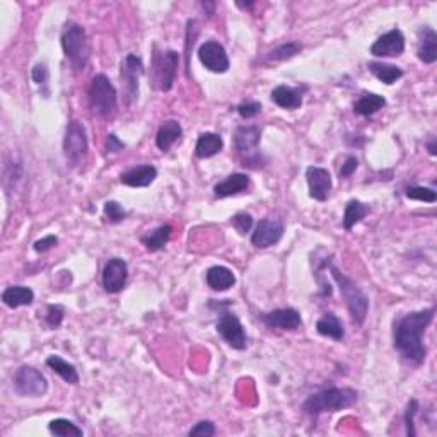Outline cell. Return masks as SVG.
Wrapping results in <instances>:
<instances>
[{"label":"cell","instance_id":"obj_1","mask_svg":"<svg viewBox=\"0 0 437 437\" xmlns=\"http://www.w3.org/2000/svg\"><path fill=\"white\" fill-rule=\"evenodd\" d=\"M436 310L413 311L395 319L393 323V347L408 364L420 365L427 357L424 345V335L434 319Z\"/></svg>","mask_w":437,"mask_h":437},{"label":"cell","instance_id":"obj_2","mask_svg":"<svg viewBox=\"0 0 437 437\" xmlns=\"http://www.w3.org/2000/svg\"><path fill=\"white\" fill-rule=\"evenodd\" d=\"M359 400V395L352 388H328L319 393L311 395L303 403V410L311 417H318L326 412H340L350 408Z\"/></svg>","mask_w":437,"mask_h":437},{"label":"cell","instance_id":"obj_3","mask_svg":"<svg viewBox=\"0 0 437 437\" xmlns=\"http://www.w3.org/2000/svg\"><path fill=\"white\" fill-rule=\"evenodd\" d=\"M325 267L331 272V277L335 278V282L338 284V289H340L342 297L345 299L347 308H349L350 316H352V321L356 325H363L367 318V311H369V297L365 296L363 289L352 280V278L347 277L345 273H342L337 267L331 262H326Z\"/></svg>","mask_w":437,"mask_h":437},{"label":"cell","instance_id":"obj_4","mask_svg":"<svg viewBox=\"0 0 437 437\" xmlns=\"http://www.w3.org/2000/svg\"><path fill=\"white\" fill-rule=\"evenodd\" d=\"M60 41H62L63 54L69 58L75 72H82L88 65L89 56H91V45H89L86 29L77 22H69L63 28Z\"/></svg>","mask_w":437,"mask_h":437},{"label":"cell","instance_id":"obj_5","mask_svg":"<svg viewBox=\"0 0 437 437\" xmlns=\"http://www.w3.org/2000/svg\"><path fill=\"white\" fill-rule=\"evenodd\" d=\"M89 104L94 115L101 118H111L116 113L118 94L104 74H97L93 77L91 86H89Z\"/></svg>","mask_w":437,"mask_h":437},{"label":"cell","instance_id":"obj_6","mask_svg":"<svg viewBox=\"0 0 437 437\" xmlns=\"http://www.w3.org/2000/svg\"><path fill=\"white\" fill-rule=\"evenodd\" d=\"M180 63V54L175 50L166 51H154L152 56V86L157 91L168 93L171 91L175 86L176 70H178Z\"/></svg>","mask_w":437,"mask_h":437},{"label":"cell","instance_id":"obj_7","mask_svg":"<svg viewBox=\"0 0 437 437\" xmlns=\"http://www.w3.org/2000/svg\"><path fill=\"white\" fill-rule=\"evenodd\" d=\"M89 141L86 127L79 120H72L65 128V138H63V154L67 163L74 168H79L88 159Z\"/></svg>","mask_w":437,"mask_h":437},{"label":"cell","instance_id":"obj_8","mask_svg":"<svg viewBox=\"0 0 437 437\" xmlns=\"http://www.w3.org/2000/svg\"><path fill=\"white\" fill-rule=\"evenodd\" d=\"M144 75V63L141 56L128 54L122 60V69H120V77H122V88L125 93V104L130 106L132 103L138 100L141 93V77Z\"/></svg>","mask_w":437,"mask_h":437},{"label":"cell","instance_id":"obj_9","mask_svg":"<svg viewBox=\"0 0 437 437\" xmlns=\"http://www.w3.org/2000/svg\"><path fill=\"white\" fill-rule=\"evenodd\" d=\"M14 391L19 397H43L48 391V381L45 374L31 365H22L14 374Z\"/></svg>","mask_w":437,"mask_h":437},{"label":"cell","instance_id":"obj_10","mask_svg":"<svg viewBox=\"0 0 437 437\" xmlns=\"http://www.w3.org/2000/svg\"><path fill=\"white\" fill-rule=\"evenodd\" d=\"M260 132L258 127L244 125L239 127L235 134V147L237 154L243 159V166H251L255 168L260 161L258 144H260Z\"/></svg>","mask_w":437,"mask_h":437},{"label":"cell","instance_id":"obj_11","mask_svg":"<svg viewBox=\"0 0 437 437\" xmlns=\"http://www.w3.org/2000/svg\"><path fill=\"white\" fill-rule=\"evenodd\" d=\"M217 331L229 347L236 350H244L248 347V337L241 325L239 318L231 311H224L217 319Z\"/></svg>","mask_w":437,"mask_h":437},{"label":"cell","instance_id":"obj_12","mask_svg":"<svg viewBox=\"0 0 437 437\" xmlns=\"http://www.w3.org/2000/svg\"><path fill=\"white\" fill-rule=\"evenodd\" d=\"M198 60L207 70L214 74H225L231 67L228 51L218 41H205L198 48Z\"/></svg>","mask_w":437,"mask_h":437},{"label":"cell","instance_id":"obj_13","mask_svg":"<svg viewBox=\"0 0 437 437\" xmlns=\"http://www.w3.org/2000/svg\"><path fill=\"white\" fill-rule=\"evenodd\" d=\"M284 236V222L277 217H265L258 222L255 232L251 235V244L260 250L273 246Z\"/></svg>","mask_w":437,"mask_h":437},{"label":"cell","instance_id":"obj_14","mask_svg":"<svg viewBox=\"0 0 437 437\" xmlns=\"http://www.w3.org/2000/svg\"><path fill=\"white\" fill-rule=\"evenodd\" d=\"M128 280V265L125 260L111 258L103 269V287L109 294L123 291Z\"/></svg>","mask_w":437,"mask_h":437},{"label":"cell","instance_id":"obj_15","mask_svg":"<svg viewBox=\"0 0 437 437\" xmlns=\"http://www.w3.org/2000/svg\"><path fill=\"white\" fill-rule=\"evenodd\" d=\"M308 188H310V197L318 202H325L330 197V191L333 188L330 171L318 166H310L306 171Z\"/></svg>","mask_w":437,"mask_h":437},{"label":"cell","instance_id":"obj_16","mask_svg":"<svg viewBox=\"0 0 437 437\" xmlns=\"http://www.w3.org/2000/svg\"><path fill=\"white\" fill-rule=\"evenodd\" d=\"M403 51H405V36L400 29H391L386 35L379 36L371 47V55L378 56V58L400 56Z\"/></svg>","mask_w":437,"mask_h":437},{"label":"cell","instance_id":"obj_17","mask_svg":"<svg viewBox=\"0 0 437 437\" xmlns=\"http://www.w3.org/2000/svg\"><path fill=\"white\" fill-rule=\"evenodd\" d=\"M262 319L267 326L284 331H294L303 325L299 311L294 310V308H282V310L263 312Z\"/></svg>","mask_w":437,"mask_h":437},{"label":"cell","instance_id":"obj_18","mask_svg":"<svg viewBox=\"0 0 437 437\" xmlns=\"http://www.w3.org/2000/svg\"><path fill=\"white\" fill-rule=\"evenodd\" d=\"M157 178V169L152 164H142L130 168L120 176V182L132 188H145Z\"/></svg>","mask_w":437,"mask_h":437},{"label":"cell","instance_id":"obj_19","mask_svg":"<svg viewBox=\"0 0 437 437\" xmlns=\"http://www.w3.org/2000/svg\"><path fill=\"white\" fill-rule=\"evenodd\" d=\"M248 188H250V176L244 175V173H235V175L228 176V178L216 184L214 195H216V198H228L232 197V195L243 193Z\"/></svg>","mask_w":437,"mask_h":437},{"label":"cell","instance_id":"obj_20","mask_svg":"<svg viewBox=\"0 0 437 437\" xmlns=\"http://www.w3.org/2000/svg\"><path fill=\"white\" fill-rule=\"evenodd\" d=\"M205 280H207V285H209L212 291L224 292V291H229V289L236 284V275L232 273V270H229L228 267L216 265V267H210V269L207 270Z\"/></svg>","mask_w":437,"mask_h":437},{"label":"cell","instance_id":"obj_21","mask_svg":"<svg viewBox=\"0 0 437 437\" xmlns=\"http://www.w3.org/2000/svg\"><path fill=\"white\" fill-rule=\"evenodd\" d=\"M417 56L424 63H434L437 60V33L429 26H424L419 31Z\"/></svg>","mask_w":437,"mask_h":437},{"label":"cell","instance_id":"obj_22","mask_svg":"<svg viewBox=\"0 0 437 437\" xmlns=\"http://www.w3.org/2000/svg\"><path fill=\"white\" fill-rule=\"evenodd\" d=\"M222 147H224V141L221 135L214 134V132H205L198 137L197 145H195V156L198 159H209V157L217 156Z\"/></svg>","mask_w":437,"mask_h":437},{"label":"cell","instance_id":"obj_23","mask_svg":"<svg viewBox=\"0 0 437 437\" xmlns=\"http://www.w3.org/2000/svg\"><path fill=\"white\" fill-rule=\"evenodd\" d=\"M182 135L183 128L180 125V122H176V120H168V122H164L163 125L159 127V130H157L156 145L159 147L163 152H166V150L171 149V147L182 138Z\"/></svg>","mask_w":437,"mask_h":437},{"label":"cell","instance_id":"obj_24","mask_svg":"<svg viewBox=\"0 0 437 437\" xmlns=\"http://www.w3.org/2000/svg\"><path fill=\"white\" fill-rule=\"evenodd\" d=\"M2 301L6 306L16 310V308L33 304V301H35V292L29 287H26V285H13V287H7L6 291L2 292Z\"/></svg>","mask_w":437,"mask_h":437},{"label":"cell","instance_id":"obj_25","mask_svg":"<svg viewBox=\"0 0 437 437\" xmlns=\"http://www.w3.org/2000/svg\"><path fill=\"white\" fill-rule=\"evenodd\" d=\"M272 101L277 106L284 109H297L303 104V93H301V89L296 88L277 86L272 91Z\"/></svg>","mask_w":437,"mask_h":437},{"label":"cell","instance_id":"obj_26","mask_svg":"<svg viewBox=\"0 0 437 437\" xmlns=\"http://www.w3.org/2000/svg\"><path fill=\"white\" fill-rule=\"evenodd\" d=\"M316 331H318L321 337H328L331 338V340L337 342L344 340L345 337L344 325H342V321L333 315V312H326L323 318L318 319V323H316Z\"/></svg>","mask_w":437,"mask_h":437},{"label":"cell","instance_id":"obj_27","mask_svg":"<svg viewBox=\"0 0 437 437\" xmlns=\"http://www.w3.org/2000/svg\"><path fill=\"white\" fill-rule=\"evenodd\" d=\"M367 69L376 79H379V81L386 86L395 84V82L400 81V79L403 77V70L400 69V67L390 65V63H384V62H369Z\"/></svg>","mask_w":437,"mask_h":437},{"label":"cell","instance_id":"obj_28","mask_svg":"<svg viewBox=\"0 0 437 437\" xmlns=\"http://www.w3.org/2000/svg\"><path fill=\"white\" fill-rule=\"evenodd\" d=\"M171 232H173L171 225L164 224V225H159L157 229H154V231L147 232L145 236L141 237V241L145 246L147 251H159V250H163L166 244H168L169 237H171Z\"/></svg>","mask_w":437,"mask_h":437},{"label":"cell","instance_id":"obj_29","mask_svg":"<svg viewBox=\"0 0 437 437\" xmlns=\"http://www.w3.org/2000/svg\"><path fill=\"white\" fill-rule=\"evenodd\" d=\"M47 365L55 372V374H58L65 383H69V384L79 383V372H77V369H75V365L67 363V360L62 359V357L50 356L47 359Z\"/></svg>","mask_w":437,"mask_h":437},{"label":"cell","instance_id":"obj_30","mask_svg":"<svg viewBox=\"0 0 437 437\" xmlns=\"http://www.w3.org/2000/svg\"><path fill=\"white\" fill-rule=\"evenodd\" d=\"M386 106V100L379 94H364L353 103V111L360 116H371Z\"/></svg>","mask_w":437,"mask_h":437},{"label":"cell","instance_id":"obj_31","mask_svg":"<svg viewBox=\"0 0 437 437\" xmlns=\"http://www.w3.org/2000/svg\"><path fill=\"white\" fill-rule=\"evenodd\" d=\"M369 214V207L364 205L363 202L359 200H350L345 205V212H344V228L347 231L353 228L356 224H359L363 218Z\"/></svg>","mask_w":437,"mask_h":437},{"label":"cell","instance_id":"obj_32","mask_svg":"<svg viewBox=\"0 0 437 437\" xmlns=\"http://www.w3.org/2000/svg\"><path fill=\"white\" fill-rule=\"evenodd\" d=\"M299 51H303V45L299 41H289V43L280 45L275 50L267 54V62H284V60H291Z\"/></svg>","mask_w":437,"mask_h":437},{"label":"cell","instance_id":"obj_33","mask_svg":"<svg viewBox=\"0 0 437 437\" xmlns=\"http://www.w3.org/2000/svg\"><path fill=\"white\" fill-rule=\"evenodd\" d=\"M48 429H50L51 434L60 436V437H72V436L81 437V436H84V432H82L81 427H77L74 422H70L67 419L51 420L50 425H48Z\"/></svg>","mask_w":437,"mask_h":437},{"label":"cell","instance_id":"obj_34","mask_svg":"<svg viewBox=\"0 0 437 437\" xmlns=\"http://www.w3.org/2000/svg\"><path fill=\"white\" fill-rule=\"evenodd\" d=\"M406 198L417 202H425V203H434L437 200V193L432 188L427 186H410L405 191Z\"/></svg>","mask_w":437,"mask_h":437},{"label":"cell","instance_id":"obj_35","mask_svg":"<svg viewBox=\"0 0 437 437\" xmlns=\"http://www.w3.org/2000/svg\"><path fill=\"white\" fill-rule=\"evenodd\" d=\"M198 36V22L195 19H188L186 22V41H184V56H186V70H190V55L193 50L195 40Z\"/></svg>","mask_w":437,"mask_h":437},{"label":"cell","instance_id":"obj_36","mask_svg":"<svg viewBox=\"0 0 437 437\" xmlns=\"http://www.w3.org/2000/svg\"><path fill=\"white\" fill-rule=\"evenodd\" d=\"M419 402L417 400H410L408 405H406V410H405V415H403V419H405V427H406V434H408L410 437H415L417 432H415V415L419 413Z\"/></svg>","mask_w":437,"mask_h":437},{"label":"cell","instance_id":"obj_37","mask_svg":"<svg viewBox=\"0 0 437 437\" xmlns=\"http://www.w3.org/2000/svg\"><path fill=\"white\" fill-rule=\"evenodd\" d=\"M103 212H104V217H106L109 222H113V224H118V222L125 221V217H127L125 209H123L118 202H113V200L104 203Z\"/></svg>","mask_w":437,"mask_h":437},{"label":"cell","instance_id":"obj_38","mask_svg":"<svg viewBox=\"0 0 437 437\" xmlns=\"http://www.w3.org/2000/svg\"><path fill=\"white\" fill-rule=\"evenodd\" d=\"M231 224L235 225V229L239 235H248L251 228H253V217L246 212H239L231 218Z\"/></svg>","mask_w":437,"mask_h":437},{"label":"cell","instance_id":"obj_39","mask_svg":"<svg viewBox=\"0 0 437 437\" xmlns=\"http://www.w3.org/2000/svg\"><path fill=\"white\" fill-rule=\"evenodd\" d=\"M63 315H65V310L60 304H50L47 308V325L50 328H58L63 321Z\"/></svg>","mask_w":437,"mask_h":437},{"label":"cell","instance_id":"obj_40","mask_svg":"<svg viewBox=\"0 0 437 437\" xmlns=\"http://www.w3.org/2000/svg\"><path fill=\"white\" fill-rule=\"evenodd\" d=\"M236 109H237V113H239L241 118L250 120V118H255V116L262 111V104H260L258 101H246V103H241Z\"/></svg>","mask_w":437,"mask_h":437},{"label":"cell","instance_id":"obj_41","mask_svg":"<svg viewBox=\"0 0 437 437\" xmlns=\"http://www.w3.org/2000/svg\"><path fill=\"white\" fill-rule=\"evenodd\" d=\"M190 436H202V437H210L216 434V425L210 420H202L198 424H195V427L188 432Z\"/></svg>","mask_w":437,"mask_h":437},{"label":"cell","instance_id":"obj_42","mask_svg":"<svg viewBox=\"0 0 437 437\" xmlns=\"http://www.w3.org/2000/svg\"><path fill=\"white\" fill-rule=\"evenodd\" d=\"M50 77V72H48V67L45 63H36L31 70V79L35 84H45Z\"/></svg>","mask_w":437,"mask_h":437},{"label":"cell","instance_id":"obj_43","mask_svg":"<svg viewBox=\"0 0 437 437\" xmlns=\"http://www.w3.org/2000/svg\"><path fill=\"white\" fill-rule=\"evenodd\" d=\"M58 244V239H56V236L50 235V236H45L41 237V239H38L33 246H35V251L36 253H45V251L51 250V248L56 246Z\"/></svg>","mask_w":437,"mask_h":437},{"label":"cell","instance_id":"obj_44","mask_svg":"<svg viewBox=\"0 0 437 437\" xmlns=\"http://www.w3.org/2000/svg\"><path fill=\"white\" fill-rule=\"evenodd\" d=\"M357 166H359V161H357V157H353V156L347 157L345 163L342 164L340 178H349V176H352L353 173H356Z\"/></svg>","mask_w":437,"mask_h":437},{"label":"cell","instance_id":"obj_45","mask_svg":"<svg viewBox=\"0 0 437 437\" xmlns=\"http://www.w3.org/2000/svg\"><path fill=\"white\" fill-rule=\"evenodd\" d=\"M125 149V144H123L122 141H120L118 137H116L115 134H109L106 137V150L109 154H116L120 152V150Z\"/></svg>","mask_w":437,"mask_h":437},{"label":"cell","instance_id":"obj_46","mask_svg":"<svg viewBox=\"0 0 437 437\" xmlns=\"http://www.w3.org/2000/svg\"><path fill=\"white\" fill-rule=\"evenodd\" d=\"M427 149H429V154H431V156H436V154H437L436 138H431V142H429V144H427Z\"/></svg>","mask_w":437,"mask_h":437}]
</instances>
